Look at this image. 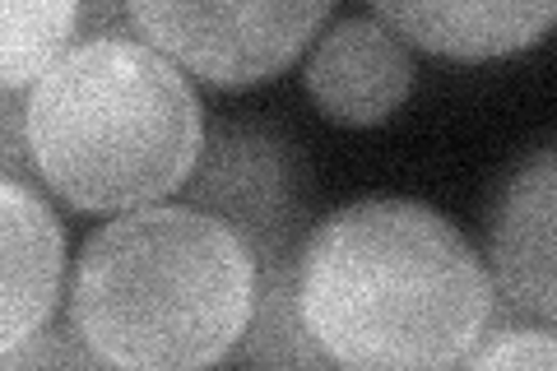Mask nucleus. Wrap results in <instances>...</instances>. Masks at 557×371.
Wrapping results in <instances>:
<instances>
[{"label":"nucleus","instance_id":"obj_9","mask_svg":"<svg viewBox=\"0 0 557 371\" xmlns=\"http://www.w3.org/2000/svg\"><path fill=\"white\" fill-rule=\"evenodd\" d=\"M372 14L405 47L456 61H493L557 28V0H381Z\"/></svg>","mask_w":557,"mask_h":371},{"label":"nucleus","instance_id":"obj_13","mask_svg":"<svg viewBox=\"0 0 557 371\" xmlns=\"http://www.w3.org/2000/svg\"><path fill=\"white\" fill-rule=\"evenodd\" d=\"M0 371H116V367L102 362L65 316V321H51L38 334H28L24 344L0 348Z\"/></svg>","mask_w":557,"mask_h":371},{"label":"nucleus","instance_id":"obj_5","mask_svg":"<svg viewBox=\"0 0 557 371\" xmlns=\"http://www.w3.org/2000/svg\"><path fill=\"white\" fill-rule=\"evenodd\" d=\"M330 20V5L302 0V5H168V0H135L126 5V24L139 42L177 61L186 75L209 79L219 88L265 84L278 70L298 61V51L317 38Z\"/></svg>","mask_w":557,"mask_h":371},{"label":"nucleus","instance_id":"obj_1","mask_svg":"<svg viewBox=\"0 0 557 371\" xmlns=\"http://www.w3.org/2000/svg\"><path fill=\"white\" fill-rule=\"evenodd\" d=\"M298 297L339 371H460L502 311L474 242L432 205L399 196L317 219Z\"/></svg>","mask_w":557,"mask_h":371},{"label":"nucleus","instance_id":"obj_10","mask_svg":"<svg viewBox=\"0 0 557 371\" xmlns=\"http://www.w3.org/2000/svg\"><path fill=\"white\" fill-rule=\"evenodd\" d=\"M228 371H339L330 353L307 330L302 297H298V260L260 270L251 325L223 362Z\"/></svg>","mask_w":557,"mask_h":371},{"label":"nucleus","instance_id":"obj_6","mask_svg":"<svg viewBox=\"0 0 557 371\" xmlns=\"http://www.w3.org/2000/svg\"><path fill=\"white\" fill-rule=\"evenodd\" d=\"M487 274L497 307L557 330V139L507 172L487 219Z\"/></svg>","mask_w":557,"mask_h":371},{"label":"nucleus","instance_id":"obj_2","mask_svg":"<svg viewBox=\"0 0 557 371\" xmlns=\"http://www.w3.org/2000/svg\"><path fill=\"white\" fill-rule=\"evenodd\" d=\"M256 256L190 205L116 214L84 242L70 325L116 371H214L256 311Z\"/></svg>","mask_w":557,"mask_h":371},{"label":"nucleus","instance_id":"obj_12","mask_svg":"<svg viewBox=\"0 0 557 371\" xmlns=\"http://www.w3.org/2000/svg\"><path fill=\"white\" fill-rule=\"evenodd\" d=\"M460 371H557V330L525 321L493 325Z\"/></svg>","mask_w":557,"mask_h":371},{"label":"nucleus","instance_id":"obj_8","mask_svg":"<svg viewBox=\"0 0 557 371\" xmlns=\"http://www.w3.org/2000/svg\"><path fill=\"white\" fill-rule=\"evenodd\" d=\"M0 246H5V288H0V348L24 344L51 325L65 279V233L57 209L24 176H0Z\"/></svg>","mask_w":557,"mask_h":371},{"label":"nucleus","instance_id":"obj_14","mask_svg":"<svg viewBox=\"0 0 557 371\" xmlns=\"http://www.w3.org/2000/svg\"><path fill=\"white\" fill-rule=\"evenodd\" d=\"M0 158H5V176L33 172V153H28V94H0Z\"/></svg>","mask_w":557,"mask_h":371},{"label":"nucleus","instance_id":"obj_3","mask_svg":"<svg viewBox=\"0 0 557 371\" xmlns=\"http://www.w3.org/2000/svg\"><path fill=\"white\" fill-rule=\"evenodd\" d=\"M190 75L135 33L65 51L28 94L33 176L84 214H131L182 190L205 149Z\"/></svg>","mask_w":557,"mask_h":371},{"label":"nucleus","instance_id":"obj_7","mask_svg":"<svg viewBox=\"0 0 557 371\" xmlns=\"http://www.w3.org/2000/svg\"><path fill=\"white\" fill-rule=\"evenodd\" d=\"M311 102L344 126H381L391 121L418 84L409 47L376 14H344L330 24L307 57Z\"/></svg>","mask_w":557,"mask_h":371},{"label":"nucleus","instance_id":"obj_11","mask_svg":"<svg viewBox=\"0 0 557 371\" xmlns=\"http://www.w3.org/2000/svg\"><path fill=\"white\" fill-rule=\"evenodd\" d=\"M75 38H84V5L75 0H5L0 10V88L33 94Z\"/></svg>","mask_w":557,"mask_h":371},{"label":"nucleus","instance_id":"obj_4","mask_svg":"<svg viewBox=\"0 0 557 371\" xmlns=\"http://www.w3.org/2000/svg\"><path fill=\"white\" fill-rule=\"evenodd\" d=\"M182 205L228 223L256 256V270L302 260L311 237V168L302 145L256 121H214Z\"/></svg>","mask_w":557,"mask_h":371}]
</instances>
